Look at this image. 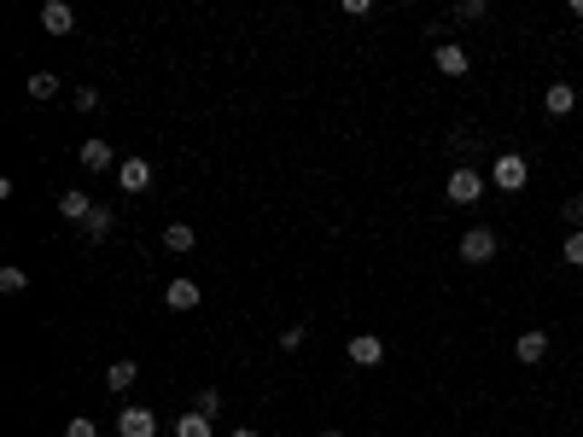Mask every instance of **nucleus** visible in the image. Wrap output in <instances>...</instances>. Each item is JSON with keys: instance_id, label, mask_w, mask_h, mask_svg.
<instances>
[{"instance_id": "nucleus-14", "label": "nucleus", "mask_w": 583, "mask_h": 437, "mask_svg": "<svg viewBox=\"0 0 583 437\" xmlns=\"http://www.w3.org/2000/svg\"><path fill=\"white\" fill-rule=\"evenodd\" d=\"M111 228H117V216H111V210L100 204L88 222H82V239H88V245H100V239H111Z\"/></svg>"}, {"instance_id": "nucleus-22", "label": "nucleus", "mask_w": 583, "mask_h": 437, "mask_svg": "<svg viewBox=\"0 0 583 437\" xmlns=\"http://www.w3.org/2000/svg\"><path fill=\"white\" fill-rule=\"evenodd\" d=\"M566 263H572V269H583V228L566 233Z\"/></svg>"}, {"instance_id": "nucleus-3", "label": "nucleus", "mask_w": 583, "mask_h": 437, "mask_svg": "<svg viewBox=\"0 0 583 437\" xmlns=\"http://www.w3.org/2000/svg\"><path fill=\"white\" fill-rule=\"evenodd\" d=\"M443 193H450V204H479V199H484V175L461 164V169L450 175V187H443Z\"/></svg>"}, {"instance_id": "nucleus-24", "label": "nucleus", "mask_w": 583, "mask_h": 437, "mask_svg": "<svg viewBox=\"0 0 583 437\" xmlns=\"http://www.w3.org/2000/svg\"><path fill=\"white\" fill-rule=\"evenodd\" d=\"M455 18H461V24H479V18H484V0H461V6H455Z\"/></svg>"}, {"instance_id": "nucleus-17", "label": "nucleus", "mask_w": 583, "mask_h": 437, "mask_svg": "<svg viewBox=\"0 0 583 437\" xmlns=\"http://www.w3.org/2000/svg\"><path fill=\"white\" fill-rule=\"evenodd\" d=\"M175 437H211V414H199V408L182 414V420H175Z\"/></svg>"}, {"instance_id": "nucleus-1", "label": "nucleus", "mask_w": 583, "mask_h": 437, "mask_svg": "<svg viewBox=\"0 0 583 437\" xmlns=\"http://www.w3.org/2000/svg\"><path fill=\"white\" fill-rule=\"evenodd\" d=\"M490 181L502 193H525V181H531V164L519 158V152H502V158H496V169H490Z\"/></svg>"}, {"instance_id": "nucleus-15", "label": "nucleus", "mask_w": 583, "mask_h": 437, "mask_svg": "<svg viewBox=\"0 0 583 437\" xmlns=\"http://www.w3.org/2000/svg\"><path fill=\"white\" fill-rule=\"evenodd\" d=\"M82 169H94V175L111 169V146H105V140H82Z\"/></svg>"}, {"instance_id": "nucleus-8", "label": "nucleus", "mask_w": 583, "mask_h": 437, "mask_svg": "<svg viewBox=\"0 0 583 437\" xmlns=\"http://www.w3.org/2000/svg\"><path fill=\"white\" fill-rule=\"evenodd\" d=\"M117 187L146 193V187H152V164H146V158H123V164H117Z\"/></svg>"}, {"instance_id": "nucleus-29", "label": "nucleus", "mask_w": 583, "mask_h": 437, "mask_svg": "<svg viewBox=\"0 0 583 437\" xmlns=\"http://www.w3.org/2000/svg\"><path fill=\"white\" fill-rule=\"evenodd\" d=\"M578 105H583V88H578Z\"/></svg>"}, {"instance_id": "nucleus-21", "label": "nucleus", "mask_w": 583, "mask_h": 437, "mask_svg": "<svg viewBox=\"0 0 583 437\" xmlns=\"http://www.w3.org/2000/svg\"><path fill=\"white\" fill-rule=\"evenodd\" d=\"M303 338H310V327H303V321H292V327H281V344H286V350H298Z\"/></svg>"}, {"instance_id": "nucleus-13", "label": "nucleus", "mask_w": 583, "mask_h": 437, "mask_svg": "<svg viewBox=\"0 0 583 437\" xmlns=\"http://www.w3.org/2000/svg\"><path fill=\"white\" fill-rule=\"evenodd\" d=\"M513 356H519V362H543V356H548V333H543V327L519 333V344H513Z\"/></svg>"}, {"instance_id": "nucleus-4", "label": "nucleus", "mask_w": 583, "mask_h": 437, "mask_svg": "<svg viewBox=\"0 0 583 437\" xmlns=\"http://www.w3.org/2000/svg\"><path fill=\"white\" fill-rule=\"evenodd\" d=\"M117 437H158V414L141 408V402H129V408L117 414Z\"/></svg>"}, {"instance_id": "nucleus-7", "label": "nucleus", "mask_w": 583, "mask_h": 437, "mask_svg": "<svg viewBox=\"0 0 583 437\" xmlns=\"http://www.w3.org/2000/svg\"><path fill=\"white\" fill-rule=\"evenodd\" d=\"M199 280H170V286H163V303L175 309V315H187V309H199Z\"/></svg>"}, {"instance_id": "nucleus-2", "label": "nucleus", "mask_w": 583, "mask_h": 437, "mask_svg": "<svg viewBox=\"0 0 583 437\" xmlns=\"http://www.w3.org/2000/svg\"><path fill=\"white\" fill-rule=\"evenodd\" d=\"M496 251H502V233H496V228H467L461 233V257L467 263H490Z\"/></svg>"}, {"instance_id": "nucleus-23", "label": "nucleus", "mask_w": 583, "mask_h": 437, "mask_svg": "<svg viewBox=\"0 0 583 437\" xmlns=\"http://www.w3.org/2000/svg\"><path fill=\"white\" fill-rule=\"evenodd\" d=\"M64 437H100V426H94V420H88V414H76V420H71V426H64Z\"/></svg>"}, {"instance_id": "nucleus-25", "label": "nucleus", "mask_w": 583, "mask_h": 437, "mask_svg": "<svg viewBox=\"0 0 583 437\" xmlns=\"http://www.w3.org/2000/svg\"><path fill=\"white\" fill-rule=\"evenodd\" d=\"M71 105H76V111H94V105H100V94H94V88H76Z\"/></svg>"}, {"instance_id": "nucleus-11", "label": "nucleus", "mask_w": 583, "mask_h": 437, "mask_svg": "<svg viewBox=\"0 0 583 437\" xmlns=\"http://www.w3.org/2000/svg\"><path fill=\"white\" fill-rule=\"evenodd\" d=\"M572 105H578V88H572V82H548V94H543V111H548V117H566Z\"/></svg>"}, {"instance_id": "nucleus-20", "label": "nucleus", "mask_w": 583, "mask_h": 437, "mask_svg": "<svg viewBox=\"0 0 583 437\" xmlns=\"http://www.w3.org/2000/svg\"><path fill=\"white\" fill-rule=\"evenodd\" d=\"M193 408H199V414H211V420H216V414H222V391H216V385H204V391H199V402H193Z\"/></svg>"}, {"instance_id": "nucleus-18", "label": "nucleus", "mask_w": 583, "mask_h": 437, "mask_svg": "<svg viewBox=\"0 0 583 437\" xmlns=\"http://www.w3.org/2000/svg\"><path fill=\"white\" fill-rule=\"evenodd\" d=\"M53 94H59V76H53V70H35V76H30V100H53Z\"/></svg>"}, {"instance_id": "nucleus-5", "label": "nucleus", "mask_w": 583, "mask_h": 437, "mask_svg": "<svg viewBox=\"0 0 583 437\" xmlns=\"http://www.w3.org/2000/svg\"><path fill=\"white\" fill-rule=\"evenodd\" d=\"M344 356H351L356 368H380V362H385V338H373V333H356L351 344H344Z\"/></svg>"}, {"instance_id": "nucleus-16", "label": "nucleus", "mask_w": 583, "mask_h": 437, "mask_svg": "<svg viewBox=\"0 0 583 437\" xmlns=\"http://www.w3.org/2000/svg\"><path fill=\"white\" fill-rule=\"evenodd\" d=\"M193 239H199V233H193L187 222H170V228H163V251H175V257H182V251H193Z\"/></svg>"}, {"instance_id": "nucleus-9", "label": "nucleus", "mask_w": 583, "mask_h": 437, "mask_svg": "<svg viewBox=\"0 0 583 437\" xmlns=\"http://www.w3.org/2000/svg\"><path fill=\"white\" fill-rule=\"evenodd\" d=\"M94 210H100V204H94L82 187H64V193H59V216H64V222H88Z\"/></svg>"}, {"instance_id": "nucleus-6", "label": "nucleus", "mask_w": 583, "mask_h": 437, "mask_svg": "<svg viewBox=\"0 0 583 437\" xmlns=\"http://www.w3.org/2000/svg\"><path fill=\"white\" fill-rule=\"evenodd\" d=\"M41 30H47V35H71V30H76V6L47 0V6H41Z\"/></svg>"}, {"instance_id": "nucleus-26", "label": "nucleus", "mask_w": 583, "mask_h": 437, "mask_svg": "<svg viewBox=\"0 0 583 437\" xmlns=\"http://www.w3.org/2000/svg\"><path fill=\"white\" fill-rule=\"evenodd\" d=\"M228 437H262V432H252V426H240V432H228Z\"/></svg>"}, {"instance_id": "nucleus-10", "label": "nucleus", "mask_w": 583, "mask_h": 437, "mask_svg": "<svg viewBox=\"0 0 583 437\" xmlns=\"http://www.w3.org/2000/svg\"><path fill=\"white\" fill-rule=\"evenodd\" d=\"M432 65L443 70V76H467V65H473V59H467V47H461V41H443V47L432 53Z\"/></svg>"}, {"instance_id": "nucleus-12", "label": "nucleus", "mask_w": 583, "mask_h": 437, "mask_svg": "<svg viewBox=\"0 0 583 437\" xmlns=\"http://www.w3.org/2000/svg\"><path fill=\"white\" fill-rule=\"evenodd\" d=\"M134 379H141V368H134V362L123 356V362H111V368H105V391H111V397H123V391H129Z\"/></svg>"}, {"instance_id": "nucleus-28", "label": "nucleus", "mask_w": 583, "mask_h": 437, "mask_svg": "<svg viewBox=\"0 0 583 437\" xmlns=\"http://www.w3.org/2000/svg\"><path fill=\"white\" fill-rule=\"evenodd\" d=\"M315 437H344V432H315Z\"/></svg>"}, {"instance_id": "nucleus-27", "label": "nucleus", "mask_w": 583, "mask_h": 437, "mask_svg": "<svg viewBox=\"0 0 583 437\" xmlns=\"http://www.w3.org/2000/svg\"><path fill=\"white\" fill-rule=\"evenodd\" d=\"M572 18H578V24H583V0H572Z\"/></svg>"}, {"instance_id": "nucleus-19", "label": "nucleus", "mask_w": 583, "mask_h": 437, "mask_svg": "<svg viewBox=\"0 0 583 437\" xmlns=\"http://www.w3.org/2000/svg\"><path fill=\"white\" fill-rule=\"evenodd\" d=\"M24 286H30V274H24L18 263H6V269H0V292H12V298H18Z\"/></svg>"}]
</instances>
